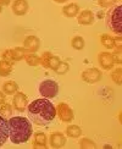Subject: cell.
<instances>
[{"label":"cell","instance_id":"6da1fadb","mask_svg":"<svg viewBox=\"0 0 122 149\" xmlns=\"http://www.w3.org/2000/svg\"><path fill=\"white\" fill-rule=\"evenodd\" d=\"M27 114L29 120L38 126H46L56 117V109L46 98L35 99L27 105Z\"/></svg>","mask_w":122,"mask_h":149},{"label":"cell","instance_id":"7a4b0ae2","mask_svg":"<svg viewBox=\"0 0 122 149\" xmlns=\"http://www.w3.org/2000/svg\"><path fill=\"white\" fill-rule=\"evenodd\" d=\"M9 138L14 144L26 143L33 133L32 123L23 116L10 117L8 120Z\"/></svg>","mask_w":122,"mask_h":149},{"label":"cell","instance_id":"3957f363","mask_svg":"<svg viewBox=\"0 0 122 149\" xmlns=\"http://www.w3.org/2000/svg\"><path fill=\"white\" fill-rule=\"evenodd\" d=\"M122 6L121 5H115L112 9H110L106 14V26L110 31H112L116 34L122 33Z\"/></svg>","mask_w":122,"mask_h":149},{"label":"cell","instance_id":"277c9868","mask_svg":"<svg viewBox=\"0 0 122 149\" xmlns=\"http://www.w3.org/2000/svg\"><path fill=\"white\" fill-rule=\"evenodd\" d=\"M59 93V84L53 79H45L39 84V94L43 98L53 99Z\"/></svg>","mask_w":122,"mask_h":149},{"label":"cell","instance_id":"5b68a950","mask_svg":"<svg viewBox=\"0 0 122 149\" xmlns=\"http://www.w3.org/2000/svg\"><path fill=\"white\" fill-rule=\"evenodd\" d=\"M56 109V116H59V119L62 122H71L75 119V113L70 108L69 104L66 103H59Z\"/></svg>","mask_w":122,"mask_h":149},{"label":"cell","instance_id":"8992f818","mask_svg":"<svg viewBox=\"0 0 122 149\" xmlns=\"http://www.w3.org/2000/svg\"><path fill=\"white\" fill-rule=\"evenodd\" d=\"M60 63H61V60L49 52L43 53L42 56H39V65L45 67V69H50V70L55 71Z\"/></svg>","mask_w":122,"mask_h":149},{"label":"cell","instance_id":"52a82bcc","mask_svg":"<svg viewBox=\"0 0 122 149\" xmlns=\"http://www.w3.org/2000/svg\"><path fill=\"white\" fill-rule=\"evenodd\" d=\"M27 54V50L24 48H15V49H9V50H5L1 56L4 60L10 61V63L14 64L15 61H20L22 59H24V55Z\"/></svg>","mask_w":122,"mask_h":149},{"label":"cell","instance_id":"ba28073f","mask_svg":"<svg viewBox=\"0 0 122 149\" xmlns=\"http://www.w3.org/2000/svg\"><path fill=\"white\" fill-rule=\"evenodd\" d=\"M82 79L87 83H96L99 82L101 78V72L96 67H92V69H87L82 72Z\"/></svg>","mask_w":122,"mask_h":149},{"label":"cell","instance_id":"9c48e42d","mask_svg":"<svg viewBox=\"0 0 122 149\" xmlns=\"http://www.w3.org/2000/svg\"><path fill=\"white\" fill-rule=\"evenodd\" d=\"M12 105H14L15 110L20 111V113L24 111V109H26L27 105H28V98H27V95L24 94V93L17 91L15 93L14 100H12Z\"/></svg>","mask_w":122,"mask_h":149},{"label":"cell","instance_id":"30bf717a","mask_svg":"<svg viewBox=\"0 0 122 149\" xmlns=\"http://www.w3.org/2000/svg\"><path fill=\"white\" fill-rule=\"evenodd\" d=\"M40 47V40L35 36H28L23 40V48L29 53H35Z\"/></svg>","mask_w":122,"mask_h":149},{"label":"cell","instance_id":"8fae6325","mask_svg":"<svg viewBox=\"0 0 122 149\" xmlns=\"http://www.w3.org/2000/svg\"><path fill=\"white\" fill-rule=\"evenodd\" d=\"M98 61H99V65L103 67L104 70H111L114 67V58H112V54L110 53H100L99 55H98Z\"/></svg>","mask_w":122,"mask_h":149},{"label":"cell","instance_id":"7c38bea8","mask_svg":"<svg viewBox=\"0 0 122 149\" xmlns=\"http://www.w3.org/2000/svg\"><path fill=\"white\" fill-rule=\"evenodd\" d=\"M49 144L51 148H62L66 144V137L61 132H53L49 138Z\"/></svg>","mask_w":122,"mask_h":149},{"label":"cell","instance_id":"4fadbf2b","mask_svg":"<svg viewBox=\"0 0 122 149\" xmlns=\"http://www.w3.org/2000/svg\"><path fill=\"white\" fill-rule=\"evenodd\" d=\"M28 1L27 0H15L12 3V12L17 16H23L28 11Z\"/></svg>","mask_w":122,"mask_h":149},{"label":"cell","instance_id":"5bb4252c","mask_svg":"<svg viewBox=\"0 0 122 149\" xmlns=\"http://www.w3.org/2000/svg\"><path fill=\"white\" fill-rule=\"evenodd\" d=\"M77 21L82 26H89L94 23V15L90 10H83L82 12H78Z\"/></svg>","mask_w":122,"mask_h":149},{"label":"cell","instance_id":"9a60e30c","mask_svg":"<svg viewBox=\"0 0 122 149\" xmlns=\"http://www.w3.org/2000/svg\"><path fill=\"white\" fill-rule=\"evenodd\" d=\"M32 147L35 149H45L48 147V138L46 134L43 132L34 133V139L32 142Z\"/></svg>","mask_w":122,"mask_h":149},{"label":"cell","instance_id":"2e32d148","mask_svg":"<svg viewBox=\"0 0 122 149\" xmlns=\"http://www.w3.org/2000/svg\"><path fill=\"white\" fill-rule=\"evenodd\" d=\"M9 138V127L8 120L0 115V147H3Z\"/></svg>","mask_w":122,"mask_h":149},{"label":"cell","instance_id":"e0dca14e","mask_svg":"<svg viewBox=\"0 0 122 149\" xmlns=\"http://www.w3.org/2000/svg\"><path fill=\"white\" fill-rule=\"evenodd\" d=\"M14 69V64L10 63V61H6L4 59L0 60V76L1 77H6L12 72Z\"/></svg>","mask_w":122,"mask_h":149},{"label":"cell","instance_id":"ac0fdd59","mask_svg":"<svg viewBox=\"0 0 122 149\" xmlns=\"http://www.w3.org/2000/svg\"><path fill=\"white\" fill-rule=\"evenodd\" d=\"M78 12H79V6L73 3L64 6V9H62V14L66 17H75L78 15Z\"/></svg>","mask_w":122,"mask_h":149},{"label":"cell","instance_id":"d6986e66","mask_svg":"<svg viewBox=\"0 0 122 149\" xmlns=\"http://www.w3.org/2000/svg\"><path fill=\"white\" fill-rule=\"evenodd\" d=\"M17 91H18V84L15 82V81H8V82H5L3 84V92L8 95L15 94Z\"/></svg>","mask_w":122,"mask_h":149},{"label":"cell","instance_id":"ffe728a7","mask_svg":"<svg viewBox=\"0 0 122 149\" xmlns=\"http://www.w3.org/2000/svg\"><path fill=\"white\" fill-rule=\"evenodd\" d=\"M66 134H67V137H70V138H78L79 136L82 134V130L77 125H70L66 128Z\"/></svg>","mask_w":122,"mask_h":149},{"label":"cell","instance_id":"44dd1931","mask_svg":"<svg viewBox=\"0 0 122 149\" xmlns=\"http://www.w3.org/2000/svg\"><path fill=\"white\" fill-rule=\"evenodd\" d=\"M24 60L29 66H38L39 65V56L35 53H27L24 55Z\"/></svg>","mask_w":122,"mask_h":149},{"label":"cell","instance_id":"7402d4cb","mask_svg":"<svg viewBox=\"0 0 122 149\" xmlns=\"http://www.w3.org/2000/svg\"><path fill=\"white\" fill-rule=\"evenodd\" d=\"M71 45H72L73 49H76V50H82V49L84 48V45H85V43H84V39L82 38V37L76 36V37L72 38Z\"/></svg>","mask_w":122,"mask_h":149},{"label":"cell","instance_id":"603a6c76","mask_svg":"<svg viewBox=\"0 0 122 149\" xmlns=\"http://www.w3.org/2000/svg\"><path fill=\"white\" fill-rule=\"evenodd\" d=\"M100 42L101 44L106 49H112L114 48V38L109 34H101L100 36Z\"/></svg>","mask_w":122,"mask_h":149},{"label":"cell","instance_id":"cb8c5ba5","mask_svg":"<svg viewBox=\"0 0 122 149\" xmlns=\"http://www.w3.org/2000/svg\"><path fill=\"white\" fill-rule=\"evenodd\" d=\"M12 114V108H11V105L8 104V103H3L1 105H0V115H1L3 117H10Z\"/></svg>","mask_w":122,"mask_h":149},{"label":"cell","instance_id":"d4e9b609","mask_svg":"<svg viewBox=\"0 0 122 149\" xmlns=\"http://www.w3.org/2000/svg\"><path fill=\"white\" fill-rule=\"evenodd\" d=\"M79 147L82 149H93V148H96V144L89 138H82L79 141Z\"/></svg>","mask_w":122,"mask_h":149},{"label":"cell","instance_id":"484cf974","mask_svg":"<svg viewBox=\"0 0 122 149\" xmlns=\"http://www.w3.org/2000/svg\"><path fill=\"white\" fill-rule=\"evenodd\" d=\"M111 78H112V81H114L116 84L120 86L122 83V69H121V67H117L115 71H112Z\"/></svg>","mask_w":122,"mask_h":149},{"label":"cell","instance_id":"4316f807","mask_svg":"<svg viewBox=\"0 0 122 149\" xmlns=\"http://www.w3.org/2000/svg\"><path fill=\"white\" fill-rule=\"evenodd\" d=\"M56 73H59V74H64V73H66L67 71H69V64L67 63H62V61H61V63L59 64V66L56 67Z\"/></svg>","mask_w":122,"mask_h":149},{"label":"cell","instance_id":"83f0119b","mask_svg":"<svg viewBox=\"0 0 122 149\" xmlns=\"http://www.w3.org/2000/svg\"><path fill=\"white\" fill-rule=\"evenodd\" d=\"M117 0H98V4H99L101 8H110V6H114Z\"/></svg>","mask_w":122,"mask_h":149},{"label":"cell","instance_id":"f1b7e54d","mask_svg":"<svg viewBox=\"0 0 122 149\" xmlns=\"http://www.w3.org/2000/svg\"><path fill=\"white\" fill-rule=\"evenodd\" d=\"M114 48L117 52H121V49H122V38L121 37H116V38H114Z\"/></svg>","mask_w":122,"mask_h":149},{"label":"cell","instance_id":"f546056e","mask_svg":"<svg viewBox=\"0 0 122 149\" xmlns=\"http://www.w3.org/2000/svg\"><path fill=\"white\" fill-rule=\"evenodd\" d=\"M112 58H114V61L116 64H122V52L116 50V53L112 54Z\"/></svg>","mask_w":122,"mask_h":149},{"label":"cell","instance_id":"4dcf8cb0","mask_svg":"<svg viewBox=\"0 0 122 149\" xmlns=\"http://www.w3.org/2000/svg\"><path fill=\"white\" fill-rule=\"evenodd\" d=\"M6 102V98H5V93L4 92H0V105H1L3 103Z\"/></svg>","mask_w":122,"mask_h":149},{"label":"cell","instance_id":"1f68e13d","mask_svg":"<svg viewBox=\"0 0 122 149\" xmlns=\"http://www.w3.org/2000/svg\"><path fill=\"white\" fill-rule=\"evenodd\" d=\"M10 3H11V0H0V4H1V5H5V6L10 5Z\"/></svg>","mask_w":122,"mask_h":149},{"label":"cell","instance_id":"d6a6232c","mask_svg":"<svg viewBox=\"0 0 122 149\" xmlns=\"http://www.w3.org/2000/svg\"><path fill=\"white\" fill-rule=\"evenodd\" d=\"M55 3H59V4H62V3H66L67 0H54Z\"/></svg>","mask_w":122,"mask_h":149},{"label":"cell","instance_id":"836d02e7","mask_svg":"<svg viewBox=\"0 0 122 149\" xmlns=\"http://www.w3.org/2000/svg\"><path fill=\"white\" fill-rule=\"evenodd\" d=\"M1 11H3V5L0 4V12H1Z\"/></svg>","mask_w":122,"mask_h":149}]
</instances>
